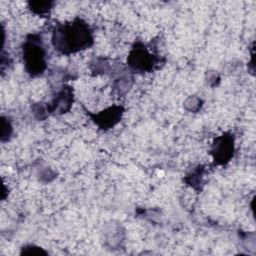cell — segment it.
I'll return each mask as SVG.
<instances>
[{"instance_id":"obj_7","label":"cell","mask_w":256,"mask_h":256,"mask_svg":"<svg viewBox=\"0 0 256 256\" xmlns=\"http://www.w3.org/2000/svg\"><path fill=\"white\" fill-rule=\"evenodd\" d=\"M52 3L51 2H30V9L34 12L37 13L39 15H43L45 13H47L50 9V5Z\"/></svg>"},{"instance_id":"obj_3","label":"cell","mask_w":256,"mask_h":256,"mask_svg":"<svg viewBox=\"0 0 256 256\" xmlns=\"http://www.w3.org/2000/svg\"><path fill=\"white\" fill-rule=\"evenodd\" d=\"M157 63V58L153 54H151L147 48L141 44L136 43L129 56H128V64L129 66L139 72H148L151 71Z\"/></svg>"},{"instance_id":"obj_4","label":"cell","mask_w":256,"mask_h":256,"mask_svg":"<svg viewBox=\"0 0 256 256\" xmlns=\"http://www.w3.org/2000/svg\"><path fill=\"white\" fill-rule=\"evenodd\" d=\"M234 153V140L231 134L224 133L214 139L211 154L217 165H223L230 161Z\"/></svg>"},{"instance_id":"obj_1","label":"cell","mask_w":256,"mask_h":256,"mask_svg":"<svg viewBox=\"0 0 256 256\" xmlns=\"http://www.w3.org/2000/svg\"><path fill=\"white\" fill-rule=\"evenodd\" d=\"M55 50L62 54H72L90 48L93 45V33L90 26L81 18L56 24L51 36Z\"/></svg>"},{"instance_id":"obj_8","label":"cell","mask_w":256,"mask_h":256,"mask_svg":"<svg viewBox=\"0 0 256 256\" xmlns=\"http://www.w3.org/2000/svg\"><path fill=\"white\" fill-rule=\"evenodd\" d=\"M22 253L25 254H46L45 251L40 249L39 247L34 246H25L22 248Z\"/></svg>"},{"instance_id":"obj_6","label":"cell","mask_w":256,"mask_h":256,"mask_svg":"<svg viewBox=\"0 0 256 256\" xmlns=\"http://www.w3.org/2000/svg\"><path fill=\"white\" fill-rule=\"evenodd\" d=\"M73 102L72 90L70 87L63 88L47 106V111L53 114H62L68 111Z\"/></svg>"},{"instance_id":"obj_5","label":"cell","mask_w":256,"mask_h":256,"mask_svg":"<svg viewBox=\"0 0 256 256\" xmlns=\"http://www.w3.org/2000/svg\"><path fill=\"white\" fill-rule=\"evenodd\" d=\"M124 112L122 106H112L104 111L92 115L94 122L102 129H110L117 124Z\"/></svg>"},{"instance_id":"obj_2","label":"cell","mask_w":256,"mask_h":256,"mask_svg":"<svg viewBox=\"0 0 256 256\" xmlns=\"http://www.w3.org/2000/svg\"><path fill=\"white\" fill-rule=\"evenodd\" d=\"M22 57L26 72L38 76L46 69V52L39 35H29L22 45Z\"/></svg>"}]
</instances>
